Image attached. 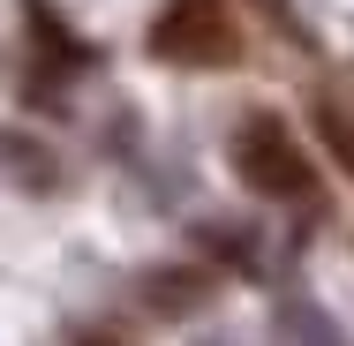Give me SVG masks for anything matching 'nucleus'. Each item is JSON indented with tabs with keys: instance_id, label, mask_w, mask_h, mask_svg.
Masks as SVG:
<instances>
[{
	"instance_id": "obj_2",
	"label": "nucleus",
	"mask_w": 354,
	"mask_h": 346,
	"mask_svg": "<svg viewBox=\"0 0 354 346\" xmlns=\"http://www.w3.org/2000/svg\"><path fill=\"white\" fill-rule=\"evenodd\" d=\"M151 53L174 61V68H226L241 53L226 0H166L158 23H151Z\"/></svg>"
},
{
	"instance_id": "obj_1",
	"label": "nucleus",
	"mask_w": 354,
	"mask_h": 346,
	"mask_svg": "<svg viewBox=\"0 0 354 346\" xmlns=\"http://www.w3.org/2000/svg\"><path fill=\"white\" fill-rule=\"evenodd\" d=\"M234 173H241L257 196H272V204H301V196H317V166H309V151H301L294 128L272 121V113H257V121L234 136Z\"/></svg>"
},
{
	"instance_id": "obj_4",
	"label": "nucleus",
	"mask_w": 354,
	"mask_h": 346,
	"mask_svg": "<svg viewBox=\"0 0 354 346\" xmlns=\"http://www.w3.org/2000/svg\"><path fill=\"white\" fill-rule=\"evenodd\" d=\"M317 128H324V143H332V158H339V166L354 173V128L339 121V113H317Z\"/></svg>"
},
{
	"instance_id": "obj_5",
	"label": "nucleus",
	"mask_w": 354,
	"mask_h": 346,
	"mask_svg": "<svg viewBox=\"0 0 354 346\" xmlns=\"http://www.w3.org/2000/svg\"><path fill=\"white\" fill-rule=\"evenodd\" d=\"M75 346H113V339H106V331H83V339H75Z\"/></svg>"
},
{
	"instance_id": "obj_3",
	"label": "nucleus",
	"mask_w": 354,
	"mask_h": 346,
	"mask_svg": "<svg viewBox=\"0 0 354 346\" xmlns=\"http://www.w3.org/2000/svg\"><path fill=\"white\" fill-rule=\"evenodd\" d=\"M143 301L151 309H196V301H212V278L204 271H151L143 278Z\"/></svg>"
}]
</instances>
